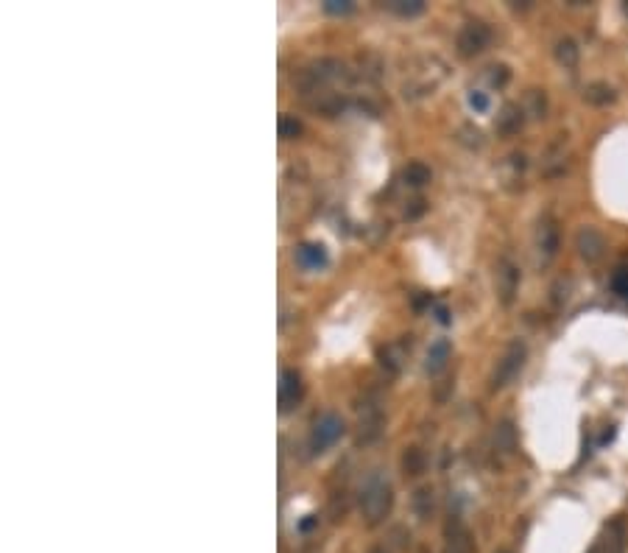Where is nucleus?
<instances>
[{
  "label": "nucleus",
  "instance_id": "obj_18",
  "mask_svg": "<svg viewBox=\"0 0 628 553\" xmlns=\"http://www.w3.org/2000/svg\"><path fill=\"white\" fill-rule=\"evenodd\" d=\"M447 360H449V344L441 338V341H435V344L430 346V352H427V371H430V374H438V371L447 366Z\"/></svg>",
  "mask_w": 628,
  "mask_h": 553
},
{
  "label": "nucleus",
  "instance_id": "obj_13",
  "mask_svg": "<svg viewBox=\"0 0 628 553\" xmlns=\"http://www.w3.org/2000/svg\"><path fill=\"white\" fill-rule=\"evenodd\" d=\"M583 101L592 103V106H608V103L617 101V92H614V87H608L606 81H595V84H589V87L583 89Z\"/></svg>",
  "mask_w": 628,
  "mask_h": 553
},
{
  "label": "nucleus",
  "instance_id": "obj_24",
  "mask_svg": "<svg viewBox=\"0 0 628 553\" xmlns=\"http://www.w3.org/2000/svg\"><path fill=\"white\" fill-rule=\"evenodd\" d=\"M301 134V123L293 117V115H282L279 117V137L282 140H293Z\"/></svg>",
  "mask_w": 628,
  "mask_h": 553
},
{
  "label": "nucleus",
  "instance_id": "obj_28",
  "mask_svg": "<svg viewBox=\"0 0 628 553\" xmlns=\"http://www.w3.org/2000/svg\"><path fill=\"white\" fill-rule=\"evenodd\" d=\"M324 8H327L329 14H349V11L354 8V3H352V0H327Z\"/></svg>",
  "mask_w": 628,
  "mask_h": 553
},
{
  "label": "nucleus",
  "instance_id": "obj_17",
  "mask_svg": "<svg viewBox=\"0 0 628 553\" xmlns=\"http://www.w3.org/2000/svg\"><path fill=\"white\" fill-rule=\"evenodd\" d=\"M525 115L528 117H536V120H541L544 115H547V95H544V89H528V95H525Z\"/></svg>",
  "mask_w": 628,
  "mask_h": 553
},
{
  "label": "nucleus",
  "instance_id": "obj_14",
  "mask_svg": "<svg viewBox=\"0 0 628 553\" xmlns=\"http://www.w3.org/2000/svg\"><path fill=\"white\" fill-rule=\"evenodd\" d=\"M380 427H382L380 411H377V408H368V411L360 416V436H357V441H363V444L374 441V438L380 436Z\"/></svg>",
  "mask_w": 628,
  "mask_h": 553
},
{
  "label": "nucleus",
  "instance_id": "obj_9",
  "mask_svg": "<svg viewBox=\"0 0 628 553\" xmlns=\"http://www.w3.org/2000/svg\"><path fill=\"white\" fill-rule=\"evenodd\" d=\"M301 397H304L301 374H299L296 369H285V371L279 374V408H282V413L299 408Z\"/></svg>",
  "mask_w": 628,
  "mask_h": 553
},
{
  "label": "nucleus",
  "instance_id": "obj_2",
  "mask_svg": "<svg viewBox=\"0 0 628 553\" xmlns=\"http://www.w3.org/2000/svg\"><path fill=\"white\" fill-rule=\"evenodd\" d=\"M525 357H528V346H525L519 338L511 341V344L505 346V352L500 355L497 366H494V374H491V391H500V388H505L508 383H514V380L519 377L522 366H525Z\"/></svg>",
  "mask_w": 628,
  "mask_h": 553
},
{
  "label": "nucleus",
  "instance_id": "obj_3",
  "mask_svg": "<svg viewBox=\"0 0 628 553\" xmlns=\"http://www.w3.org/2000/svg\"><path fill=\"white\" fill-rule=\"evenodd\" d=\"M488 45H491V28H488L483 20H469V22H463L461 31H458V36H455L458 56H463V59L480 56Z\"/></svg>",
  "mask_w": 628,
  "mask_h": 553
},
{
  "label": "nucleus",
  "instance_id": "obj_12",
  "mask_svg": "<svg viewBox=\"0 0 628 553\" xmlns=\"http://www.w3.org/2000/svg\"><path fill=\"white\" fill-rule=\"evenodd\" d=\"M553 53H555V61H558L561 67H567V70L578 67V59H581V47H578V42H575V39H569V36H561V39L555 42Z\"/></svg>",
  "mask_w": 628,
  "mask_h": 553
},
{
  "label": "nucleus",
  "instance_id": "obj_1",
  "mask_svg": "<svg viewBox=\"0 0 628 553\" xmlns=\"http://www.w3.org/2000/svg\"><path fill=\"white\" fill-rule=\"evenodd\" d=\"M394 506V494H391V483L380 475H371L363 489H360V511L366 517L368 525H380Z\"/></svg>",
  "mask_w": 628,
  "mask_h": 553
},
{
  "label": "nucleus",
  "instance_id": "obj_23",
  "mask_svg": "<svg viewBox=\"0 0 628 553\" xmlns=\"http://www.w3.org/2000/svg\"><path fill=\"white\" fill-rule=\"evenodd\" d=\"M541 165H544V173H561L564 165H567V159H564V145H553V148L547 151V156L541 159Z\"/></svg>",
  "mask_w": 628,
  "mask_h": 553
},
{
  "label": "nucleus",
  "instance_id": "obj_11",
  "mask_svg": "<svg viewBox=\"0 0 628 553\" xmlns=\"http://www.w3.org/2000/svg\"><path fill=\"white\" fill-rule=\"evenodd\" d=\"M296 263H299L301 268H307V271L324 268V265H327V251H324V246H318V243H301V246L296 249Z\"/></svg>",
  "mask_w": 628,
  "mask_h": 553
},
{
  "label": "nucleus",
  "instance_id": "obj_6",
  "mask_svg": "<svg viewBox=\"0 0 628 553\" xmlns=\"http://www.w3.org/2000/svg\"><path fill=\"white\" fill-rule=\"evenodd\" d=\"M444 553H477L474 536L461 517H449L444 525Z\"/></svg>",
  "mask_w": 628,
  "mask_h": 553
},
{
  "label": "nucleus",
  "instance_id": "obj_21",
  "mask_svg": "<svg viewBox=\"0 0 628 553\" xmlns=\"http://www.w3.org/2000/svg\"><path fill=\"white\" fill-rule=\"evenodd\" d=\"M388 8L399 17H419L424 11V0H391Z\"/></svg>",
  "mask_w": 628,
  "mask_h": 553
},
{
  "label": "nucleus",
  "instance_id": "obj_29",
  "mask_svg": "<svg viewBox=\"0 0 628 553\" xmlns=\"http://www.w3.org/2000/svg\"><path fill=\"white\" fill-rule=\"evenodd\" d=\"M469 103H472L477 112H486V109H488V98H486L483 92H472V95H469Z\"/></svg>",
  "mask_w": 628,
  "mask_h": 553
},
{
  "label": "nucleus",
  "instance_id": "obj_15",
  "mask_svg": "<svg viewBox=\"0 0 628 553\" xmlns=\"http://www.w3.org/2000/svg\"><path fill=\"white\" fill-rule=\"evenodd\" d=\"M413 511H416L419 519H430L433 517V511H435V494H433L430 486H419L413 492Z\"/></svg>",
  "mask_w": 628,
  "mask_h": 553
},
{
  "label": "nucleus",
  "instance_id": "obj_30",
  "mask_svg": "<svg viewBox=\"0 0 628 553\" xmlns=\"http://www.w3.org/2000/svg\"><path fill=\"white\" fill-rule=\"evenodd\" d=\"M410 204H413V207H410V209H405V218H419V215L424 212V201H421V198H416V201H410Z\"/></svg>",
  "mask_w": 628,
  "mask_h": 553
},
{
  "label": "nucleus",
  "instance_id": "obj_16",
  "mask_svg": "<svg viewBox=\"0 0 628 553\" xmlns=\"http://www.w3.org/2000/svg\"><path fill=\"white\" fill-rule=\"evenodd\" d=\"M402 179H405L410 187H421V184H427V182L433 179V170H430L424 162L413 159V162H408V165L402 168Z\"/></svg>",
  "mask_w": 628,
  "mask_h": 553
},
{
  "label": "nucleus",
  "instance_id": "obj_22",
  "mask_svg": "<svg viewBox=\"0 0 628 553\" xmlns=\"http://www.w3.org/2000/svg\"><path fill=\"white\" fill-rule=\"evenodd\" d=\"M622 528L614 522L611 528H608V533H606V539H603V545L597 547V553H622Z\"/></svg>",
  "mask_w": 628,
  "mask_h": 553
},
{
  "label": "nucleus",
  "instance_id": "obj_5",
  "mask_svg": "<svg viewBox=\"0 0 628 553\" xmlns=\"http://www.w3.org/2000/svg\"><path fill=\"white\" fill-rule=\"evenodd\" d=\"M341 436H343V419H341L338 413H324V416H318V422L313 425V433H310V450H313V452H324V450L332 447Z\"/></svg>",
  "mask_w": 628,
  "mask_h": 553
},
{
  "label": "nucleus",
  "instance_id": "obj_31",
  "mask_svg": "<svg viewBox=\"0 0 628 553\" xmlns=\"http://www.w3.org/2000/svg\"><path fill=\"white\" fill-rule=\"evenodd\" d=\"M368 553H385V550H382V547H371Z\"/></svg>",
  "mask_w": 628,
  "mask_h": 553
},
{
  "label": "nucleus",
  "instance_id": "obj_25",
  "mask_svg": "<svg viewBox=\"0 0 628 553\" xmlns=\"http://www.w3.org/2000/svg\"><path fill=\"white\" fill-rule=\"evenodd\" d=\"M508 78H511V70H508L505 64H491L488 73H486V81H488L491 87H505Z\"/></svg>",
  "mask_w": 628,
  "mask_h": 553
},
{
  "label": "nucleus",
  "instance_id": "obj_20",
  "mask_svg": "<svg viewBox=\"0 0 628 553\" xmlns=\"http://www.w3.org/2000/svg\"><path fill=\"white\" fill-rule=\"evenodd\" d=\"M402 469L405 475H421L424 472V452L419 447H408L402 455Z\"/></svg>",
  "mask_w": 628,
  "mask_h": 553
},
{
  "label": "nucleus",
  "instance_id": "obj_32",
  "mask_svg": "<svg viewBox=\"0 0 628 553\" xmlns=\"http://www.w3.org/2000/svg\"><path fill=\"white\" fill-rule=\"evenodd\" d=\"M622 11H625V14H628V3H625V6H622Z\"/></svg>",
  "mask_w": 628,
  "mask_h": 553
},
{
  "label": "nucleus",
  "instance_id": "obj_27",
  "mask_svg": "<svg viewBox=\"0 0 628 553\" xmlns=\"http://www.w3.org/2000/svg\"><path fill=\"white\" fill-rule=\"evenodd\" d=\"M611 288H614L622 299H628V268H617V274H614V279H611Z\"/></svg>",
  "mask_w": 628,
  "mask_h": 553
},
{
  "label": "nucleus",
  "instance_id": "obj_4",
  "mask_svg": "<svg viewBox=\"0 0 628 553\" xmlns=\"http://www.w3.org/2000/svg\"><path fill=\"white\" fill-rule=\"evenodd\" d=\"M575 249H578V257H581L583 263L595 265V263H600V260L606 257V249H608V246H606V237H603L600 229L583 223V226L575 232Z\"/></svg>",
  "mask_w": 628,
  "mask_h": 553
},
{
  "label": "nucleus",
  "instance_id": "obj_19",
  "mask_svg": "<svg viewBox=\"0 0 628 553\" xmlns=\"http://www.w3.org/2000/svg\"><path fill=\"white\" fill-rule=\"evenodd\" d=\"M494 444H497L500 450H505V452H511V450L516 447V430H514V425H511L508 419L497 425V430H494Z\"/></svg>",
  "mask_w": 628,
  "mask_h": 553
},
{
  "label": "nucleus",
  "instance_id": "obj_26",
  "mask_svg": "<svg viewBox=\"0 0 628 553\" xmlns=\"http://www.w3.org/2000/svg\"><path fill=\"white\" fill-rule=\"evenodd\" d=\"M458 140H461L463 145H469V148H480V145H483V134H480V128H474V126H461V128H458Z\"/></svg>",
  "mask_w": 628,
  "mask_h": 553
},
{
  "label": "nucleus",
  "instance_id": "obj_10",
  "mask_svg": "<svg viewBox=\"0 0 628 553\" xmlns=\"http://www.w3.org/2000/svg\"><path fill=\"white\" fill-rule=\"evenodd\" d=\"M522 126H525V109L516 106V103H505L500 109V115H497V123H494L500 137H514Z\"/></svg>",
  "mask_w": 628,
  "mask_h": 553
},
{
  "label": "nucleus",
  "instance_id": "obj_7",
  "mask_svg": "<svg viewBox=\"0 0 628 553\" xmlns=\"http://www.w3.org/2000/svg\"><path fill=\"white\" fill-rule=\"evenodd\" d=\"M536 251L541 263H550L558 254V221L550 212H544L536 223Z\"/></svg>",
  "mask_w": 628,
  "mask_h": 553
},
{
  "label": "nucleus",
  "instance_id": "obj_8",
  "mask_svg": "<svg viewBox=\"0 0 628 553\" xmlns=\"http://www.w3.org/2000/svg\"><path fill=\"white\" fill-rule=\"evenodd\" d=\"M494 282H497L500 302L505 307H511L514 299H516V290H519V268L511 260H500L497 263V271H494Z\"/></svg>",
  "mask_w": 628,
  "mask_h": 553
}]
</instances>
